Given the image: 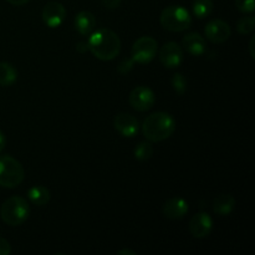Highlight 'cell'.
Listing matches in <instances>:
<instances>
[{
	"label": "cell",
	"mask_w": 255,
	"mask_h": 255,
	"mask_svg": "<svg viewBox=\"0 0 255 255\" xmlns=\"http://www.w3.org/2000/svg\"><path fill=\"white\" fill-rule=\"evenodd\" d=\"M17 76L19 72L14 65L10 62H0V86H11L17 81Z\"/></svg>",
	"instance_id": "obj_17"
},
{
	"label": "cell",
	"mask_w": 255,
	"mask_h": 255,
	"mask_svg": "<svg viewBox=\"0 0 255 255\" xmlns=\"http://www.w3.org/2000/svg\"><path fill=\"white\" fill-rule=\"evenodd\" d=\"M104 1V5L107 7V9H117V7L121 5V0H102Z\"/></svg>",
	"instance_id": "obj_25"
},
{
	"label": "cell",
	"mask_w": 255,
	"mask_h": 255,
	"mask_svg": "<svg viewBox=\"0 0 255 255\" xmlns=\"http://www.w3.org/2000/svg\"><path fill=\"white\" fill-rule=\"evenodd\" d=\"M213 1L212 0H194L193 2V14L198 19L208 17L213 11Z\"/></svg>",
	"instance_id": "obj_19"
},
{
	"label": "cell",
	"mask_w": 255,
	"mask_h": 255,
	"mask_svg": "<svg viewBox=\"0 0 255 255\" xmlns=\"http://www.w3.org/2000/svg\"><path fill=\"white\" fill-rule=\"evenodd\" d=\"M182 49L193 56H202L207 51V42L198 32H189L182 39Z\"/></svg>",
	"instance_id": "obj_13"
},
{
	"label": "cell",
	"mask_w": 255,
	"mask_h": 255,
	"mask_svg": "<svg viewBox=\"0 0 255 255\" xmlns=\"http://www.w3.org/2000/svg\"><path fill=\"white\" fill-rule=\"evenodd\" d=\"M6 1L9 2V4L14 5V6H21V5L27 4L30 0H6Z\"/></svg>",
	"instance_id": "obj_27"
},
{
	"label": "cell",
	"mask_w": 255,
	"mask_h": 255,
	"mask_svg": "<svg viewBox=\"0 0 255 255\" xmlns=\"http://www.w3.org/2000/svg\"><path fill=\"white\" fill-rule=\"evenodd\" d=\"M30 216V206L22 197L12 196L0 207V217L2 222L10 227L21 226Z\"/></svg>",
	"instance_id": "obj_3"
},
{
	"label": "cell",
	"mask_w": 255,
	"mask_h": 255,
	"mask_svg": "<svg viewBox=\"0 0 255 255\" xmlns=\"http://www.w3.org/2000/svg\"><path fill=\"white\" fill-rule=\"evenodd\" d=\"M153 146L149 141H144V142H139L138 144L134 148V158L138 159V161L144 162L148 161L152 156H153Z\"/></svg>",
	"instance_id": "obj_20"
},
{
	"label": "cell",
	"mask_w": 255,
	"mask_h": 255,
	"mask_svg": "<svg viewBox=\"0 0 255 255\" xmlns=\"http://www.w3.org/2000/svg\"><path fill=\"white\" fill-rule=\"evenodd\" d=\"M212 229H213V219L208 213L202 212L192 217L189 221V232L194 238H207L211 234Z\"/></svg>",
	"instance_id": "obj_12"
},
{
	"label": "cell",
	"mask_w": 255,
	"mask_h": 255,
	"mask_svg": "<svg viewBox=\"0 0 255 255\" xmlns=\"http://www.w3.org/2000/svg\"><path fill=\"white\" fill-rule=\"evenodd\" d=\"M129 105L133 107L136 111L144 112L148 111L153 107L154 101H156V96L154 92L152 91L149 87L147 86H138L134 87L128 96Z\"/></svg>",
	"instance_id": "obj_7"
},
{
	"label": "cell",
	"mask_w": 255,
	"mask_h": 255,
	"mask_svg": "<svg viewBox=\"0 0 255 255\" xmlns=\"http://www.w3.org/2000/svg\"><path fill=\"white\" fill-rule=\"evenodd\" d=\"M25 178V169L16 158L11 156H0V187L16 188Z\"/></svg>",
	"instance_id": "obj_5"
},
{
	"label": "cell",
	"mask_w": 255,
	"mask_h": 255,
	"mask_svg": "<svg viewBox=\"0 0 255 255\" xmlns=\"http://www.w3.org/2000/svg\"><path fill=\"white\" fill-rule=\"evenodd\" d=\"M27 198L35 206H46L50 202V191L44 186H34L27 192Z\"/></svg>",
	"instance_id": "obj_18"
},
{
	"label": "cell",
	"mask_w": 255,
	"mask_h": 255,
	"mask_svg": "<svg viewBox=\"0 0 255 255\" xmlns=\"http://www.w3.org/2000/svg\"><path fill=\"white\" fill-rule=\"evenodd\" d=\"M162 27L171 32H182L192 25V16L186 7L181 5H169L159 16Z\"/></svg>",
	"instance_id": "obj_4"
},
{
	"label": "cell",
	"mask_w": 255,
	"mask_h": 255,
	"mask_svg": "<svg viewBox=\"0 0 255 255\" xmlns=\"http://www.w3.org/2000/svg\"><path fill=\"white\" fill-rule=\"evenodd\" d=\"M176 131V120L167 112H154L142 124V133L149 142H162Z\"/></svg>",
	"instance_id": "obj_2"
},
{
	"label": "cell",
	"mask_w": 255,
	"mask_h": 255,
	"mask_svg": "<svg viewBox=\"0 0 255 255\" xmlns=\"http://www.w3.org/2000/svg\"><path fill=\"white\" fill-rule=\"evenodd\" d=\"M5 146H6V137H5V134L0 131V152L5 148Z\"/></svg>",
	"instance_id": "obj_28"
},
{
	"label": "cell",
	"mask_w": 255,
	"mask_h": 255,
	"mask_svg": "<svg viewBox=\"0 0 255 255\" xmlns=\"http://www.w3.org/2000/svg\"><path fill=\"white\" fill-rule=\"evenodd\" d=\"M41 17L46 26L56 29V27L61 26L62 22L66 19V9L61 2L50 1L42 9Z\"/></svg>",
	"instance_id": "obj_9"
},
{
	"label": "cell",
	"mask_w": 255,
	"mask_h": 255,
	"mask_svg": "<svg viewBox=\"0 0 255 255\" xmlns=\"http://www.w3.org/2000/svg\"><path fill=\"white\" fill-rule=\"evenodd\" d=\"M11 253V246L6 239L0 237V255H9Z\"/></svg>",
	"instance_id": "obj_24"
},
{
	"label": "cell",
	"mask_w": 255,
	"mask_h": 255,
	"mask_svg": "<svg viewBox=\"0 0 255 255\" xmlns=\"http://www.w3.org/2000/svg\"><path fill=\"white\" fill-rule=\"evenodd\" d=\"M89 51L101 61H111L121 51V40L119 35L110 29L92 31L87 40Z\"/></svg>",
	"instance_id": "obj_1"
},
{
	"label": "cell",
	"mask_w": 255,
	"mask_h": 255,
	"mask_svg": "<svg viewBox=\"0 0 255 255\" xmlns=\"http://www.w3.org/2000/svg\"><path fill=\"white\" fill-rule=\"evenodd\" d=\"M114 127L121 136L124 137H134L138 133L139 124L138 120L131 114L121 112L117 114L114 119Z\"/></svg>",
	"instance_id": "obj_11"
},
{
	"label": "cell",
	"mask_w": 255,
	"mask_h": 255,
	"mask_svg": "<svg viewBox=\"0 0 255 255\" xmlns=\"http://www.w3.org/2000/svg\"><path fill=\"white\" fill-rule=\"evenodd\" d=\"M172 86L178 95H183L187 91V79L181 72H176L172 77Z\"/></svg>",
	"instance_id": "obj_22"
},
{
	"label": "cell",
	"mask_w": 255,
	"mask_h": 255,
	"mask_svg": "<svg viewBox=\"0 0 255 255\" xmlns=\"http://www.w3.org/2000/svg\"><path fill=\"white\" fill-rule=\"evenodd\" d=\"M162 212L168 219H173V221L182 219L188 213V203L181 197H174L163 204Z\"/></svg>",
	"instance_id": "obj_14"
},
{
	"label": "cell",
	"mask_w": 255,
	"mask_h": 255,
	"mask_svg": "<svg viewBox=\"0 0 255 255\" xmlns=\"http://www.w3.org/2000/svg\"><path fill=\"white\" fill-rule=\"evenodd\" d=\"M158 42L151 36H142L136 40L131 50V61L133 64H149L156 57Z\"/></svg>",
	"instance_id": "obj_6"
},
{
	"label": "cell",
	"mask_w": 255,
	"mask_h": 255,
	"mask_svg": "<svg viewBox=\"0 0 255 255\" xmlns=\"http://www.w3.org/2000/svg\"><path fill=\"white\" fill-rule=\"evenodd\" d=\"M184 59V52L181 45L174 41H169L159 50V61L167 69H176L181 66Z\"/></svg>",
	"instance_id": "obj_8"
},
{
	"label": "cell",
	"mask_w": 255,
	"mask_h": 255,
	"mask_svg": "<svg viewBox=\"0 0 255 255\" xmlns=\"http://www.w3.org/2000/svg\"><path fill=\"white\" fill-rule=\"evenodd\" d=\"M75 29L79 32L80 35H84V36H89L92 31L96 27V17L92 12L86 11H80L79 14L75 16Z\"/></svg>",
	"instance_id": "obj_15"
},
{
	"label": "cell",
	"mask_w": 255,
	"mask_h": 255,
	"mask_svg": "<svg viewBox=\"0 0 255 255\" xmlns=\"http://www.w3.org/2000/svg\"><path fill=\"white\" fill-rule=\"evenodd\" d=\"M254 42H255V37L253 36V37H252V39H251V42H249V51H251V56H252V59H255Z\"/></svg>",
	"instance_id": "obj_29"
},
{
	"label": "cell",
	"mask_w": 255,
	"mask_h": 255,
	"mask_svg": "<svg viewBox=\"0 0 255 255\" xmlns=\"http://www.w3.org/2000/svg\"><path fill=\"white\" fill-rule=\"evenodd\" d=\"M120 255H136V252L133 251H129V249H121L119 251Z\"/></svg>",
	"instance_id": "obj_30"
},
{
	"label": "cell",
	"mask_w": 255,
	"mask_h": 255,
	"mask_svg": "<svg viewBox=\"0 0 255 255\" xmlns=\"http://www.w3.org/2000/svg\"><path fill=\"white\" fill-rule=\"evenodd\" d=\"M255 29V17L254 16H246L242 17L237 22V30L242 35H249L254 31Z\"/></svg>",
	"instance_id": "obj_21"
},
{
	"label": "cell",
	"mask_w": 255,
	"mask_h": 255,
	"mask_svg": "<svg viewBox=\"0 0 255 255\" xmlns=\"http://www.w3.org/2000/svg\"><path fill=\"white\" fill-rule=\"evenodd\" d=\"M204 34H206L207 40H209L213 44H223L231 37L232 30L228 22L216 19L206 25Z\"/></svg>",
	"instance_id": "obj_10"
},
{
	"label": "cell",
	"mask_w": 255,
	"mask_h": 255,
	"mask_svg": "<svg viewBox=\"0 0 255 255\" xmlns=\"http://www.w3.org/2000/svg\"><path fill=\"white\" fill-rule=\"evenodd\" d=\"M76 51H79L80 54H85L86 51H89L87 42H79V44L76 45Z\"/></svg>",
	"instance_id": "obj_26"
},
{
	"label": "cell",
	"mask_w": 255,
	"mask_h": 255,
	"mask_svg": "<svg viewBox=\"0 0 255 255\" xmlns=\"http://www.w3.org/2000/svg\"><path fill=\"white\" fill-rule=\"evenodd\" d=\"M236 207V198L231 194H221L213 202V212L218 216L226 217L233 212Z\"/></svg>",
	"instance_id": "obj_16"
},
{
	"label": "cell",
	"mask_w": 255,
	"mask_h": 255,
	"mask_svg": "<svg viewBox=\"0 0 255 255\" xmlns=\"http://www.w3.org/2000/svg\"><path fill=\"white\" fill-rule=\"evenodd\" d=\"M237 9L244 14H252L255 10V0H234Z\"/></svg>",
	"instance_id": "obj_23"
}]
</instances>
